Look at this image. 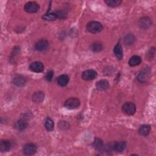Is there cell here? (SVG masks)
Segmentation results:
<instances>
[{
    "label": "cell",
    "instance_id": "44dd1931",
    "mask_svg": "<svg viewBox=\"0 0 156 156\" xmlns=\"http://www.w3.org/2000/svg\"><path fill=\"white\" fill-rule=\"evenodd\" d=\"M93 147L98 151H101L104 147V144L102 141L98 138H96L92 143Z\"/></svg>",
    "mask_w": 156,
    "mask_h": 156
},
{
    "label": "cell",
    "instance_id": "277c9868",
    "mask_svg": "<svg viewBox=\"0 0 156 156\" xmlns=\"http://www.w3.org/2000/svg\"><path fill=\"white\" fill-rule=\"evenodd\" d=\"M122 110L127 115H133L136 112V105L132 102H127L122 106Z\"/></svg>",
    "mask_w": 156,
    "mask_h": 156
},
{
    "label": "cell",
    "instance_id": "52a82bcc",
    "mask_svg": "<svg viewBox=\"0 0 156 156\" xmlns=\"http://www.w3.org/2000/svg\"><path fill=\"white\" fill-rule=\"evenodd\" d=\"M151 73V69L149 68H145L139 73L137 76V79L141 82H144L149 79Z\"/></svg>",
    "mask_w": 156,
    "mask_h": 156
},
{
    "label": "cell",
    "instance_id": "ba28073f",
    "mask_svg": "<svg viewBox=\"0 0 156 156\" xmlns=\"http://www.w3.org/2000/svg\"><path fill=\"white\" fill-rule=\"evenodd\" d=\"M138 26L143 29H148L152 24V21L148 16L141 17L138 20Z\"/></svg>",
    "mask_w": 156,
    "mask_h": 156
},
{
    "label": "cell",
    "instance_id": "603a6c76",
    "mask_svg": "<svg viewBox=\"0 0 156 156\" xmlns=\"http://www.w3.org/2000/svg\"><path fill=\"white\" fill-rule=\"evenodd\" d=\"M135 40H136L135 37L132 34H129L126 35L124 39V43L127 45H131V44H133L135 43Z\"/></svg>",
    "mask_w": 156,
    "mask_h": 156
},
{
    "label": "cell",
    "instance_id": "9a60e30c",
    "mask_svg": "<svg viewBox=\"0 0 156 156\" xmlns=\"http://www.w3.org/2000/svg\"><path fill=\"white\" fill-rule=\"evenodd\" d=\"M126 147V143L125 141L115 142L112 146L113 150L118 152H122Z\"/></svg>",
    "mask_w": 156,
    "mask_h": 156
},
{
    "label": "cell",
    "instance_id": "30bf717a",
    "mask_svg": "<svg viewBox=\"0 0 156 156\" xmlns=\"http://www.w3.org/2000/svg\"><path fill=\"white\" fill-rule=\"evenodd\" d=\"M49 42L45 39H41L37 41L35 45V49L38 51H44L48 49Z\"/></svg>",
    "mask_w": 156,
    "mask_h": 156
},
{
    "label": "cell",
    "instance_id": "8992f818",
    "mask_svg": "<svg viewBox=\"0 0 156 156\" xmlns=\"http://www.w3.org/2000/svg\"><path fill=\"white\" fill-rule=\"evenodd\" d=\"M98 76L97 72L94 69H87L84 71L82 74V78L85 80H91L94 79Z\"/></svg>",
    "mask_w": 156,
    "mask_h": 156
},
{
    "label": "cell",
    "instance_id": "ffe728a7",
    "mask_svg": "<svg viewBox=\"0 0 156 156\" xmlns=\"http://www.w3.org/2000/svg\"><path fill=\"white\" fill-rule=\"evenodd\" d=\"M141 62V58L140 56L134 55L132 56L129 60V65L130 66H135L140 65Z\"/></svg>",
    "mask_w": 156,
    "mask_h": 156
},
{
    "label": "cell",
    "instance_id": "cb8c5ba5",
    "mask_svg": "<svg viewBox=\"0 0 156 156\" xmlns=\"http://www.w3.org/2000/svg\"><path fill=\"white\" fill-rule=\"evenodd\" d=\"M102 49H103L102 44L101 42H99V41H96V42L93 43L91 46V49L93 51L96 52H98L101 51L102 50Z\"/></svg>",
    "mask_w": 156,
    "mask_h": 156
},
{
    "label": "cell",
    "instance_id": "d4e9b609",
    "mask_svg": "<svg viewBox=\"0 0 156 156\" xmlns=\"http://www.w3.org/2000/svg\"><path fill=\"white\" fill-rule=\"evenodd\" d=\"M42 18L45 20V21H54L55 20L57 17L55 15V13H52V12H48L46 14H44L43 16H42Z\"/></svg>",
    "mask_w": 156,
    "mask_h": 156
},
{
    "label": "cell",
    "instance_id": "7a4b0ae2",
    "mask_svg": "<svg viewBox=\"0 0 156 156\" xmlns=\"http://www.w3.org/2000/svg\"><path fill=\"white\" fill-rule=\"evenodd\" d=\"M80 104V102L79 99L76 98H71L66 99L64 103V106L70 110L77 108Z\"/></svg>",
    "mask_w": 156,
    "mask_h": 156
},
{
    "label": "cell",
    "instance_id": "6da1fadb",
    "mask_svg": "<svg viewBox=\"0 0 156 156\" xmlns=\"http://www.w3.org/2000/svg\"><path fill=\"white\" fill-rule=\"evenodd\" d=\"M87 29L92 34H97L103 29L102 24L96 21H91L87 24Z\"/></svg>",
    "mask_w": 156,
    "mask_h": 156
},
{
    "label": "cell",
    "instance_id": "ac0fdd59",
    "mask_svg": "<svg viewBox=\"0 0 156 156\" xmlns=\"http://www.w3.org/2000/svg\"><path fill=\"white\" fill-rule=\"evenodd\" d=\"M151 130V127L149 125L144 124L140 127L138 129V133L143 136H146L149 135Z\"/></svg>",
    "mask_w": 156,
    "mask_h": 156
},
{
    "label": "cell",
    "instance_id": "3957f363",
    "mask_svg": "<svg viewBox=\"0 0 156 156\" xmlns=\"http://www.w3.org/2000/svg\"><path fill=\"white\" fill-rule=\"evenodd\" d=\"M40 9L39 4L35 1H29L25 4L24 10L29 13H36Z\"/></svg>",
    "mask_w": 156,
    "mask_h": 156
},
{
    "label": "cell",
    "instance_id": "4fadbf2b",
    "mask_svg": "<svg viewBox=\"0 0 156 156\" xmlns=\"http://www.w3.org/2000/svg\"><path fill=\"white\" fill-rule=\"evenodd\" d=\"M109 82L106 79H101L96 84V89L99 91L106 90L109 87Z\"/></svg>",
    "mask_w": 156,
    "mask_h": 156
},
{
    "label": "cell",
    "instance_id": "4316f807",
    "mask_svg": "<svg viewBox=\"0 0 156 156\" xmlns=\"http://www.w3.org/2000/svg\"><path fill=\"white\" fill-rule=\"evenodd\" d=\"M55 15L59 19H65L67 16V13L66 12L62 9H59L55 12Z\"/></svg>",
    "mask_w": 156,
    "mask_h": 156
},
{
    "label": "cell",
    "instance_id": "7402d4cb",
    "mask_svg": "<svg viewBox=\"0 0 156 156\" xmlns=\"http://www.w3.org/2000/svg\"><path fill=\"white\" fill-rule=\"evenodd\" d=\"M44 127L49 132L53 130L54 127V124L52 119L51 118L47 117L46 118L45 122H44Z\"/></svg>",
    "mask_w": 156,
    "mask_h": 156
},
{
    "label": "cell",
    "instance_id": "9c48e42d",
    "mask_svg": "<svg viewBox=\"0 0 156 156\" xmlns=\"http://www.w3.org/2000/svg\"><path fill=\"white\" fill-rule=\"evenodd\" d=\"M29 69L35 73H41L44 70V65L41 62H34L30 64Z\"/></svg>",
    "mask_w": 156,
    "mask_h": 156
},
{
    "label": "cell",
    "instance_id": "484cf974",
    "mask_svg": "<svg viewBox=\"0 0 156 156\" xmlns=\"http://www.w3.org/2000/svg\"><path fill=\"white\" fill-rule=\"evenodd\" d=\"M122 2L120 0H105V3L110 7H116L119 6Z\"/></svg>",
    "mask_w": 156,
    "mask_h": 156
},
{
    "label": "cell",
    "instance_id": "f1b7e54d",
    "mask_svg": "<svg viewBox=\"0 0 156 156\" xmlns=\"http://www.w3.org/2000/svg\"><path fill=\"white\" fill-rule=\"evenodd\" d=\"M53 76H54V71L52 70H50L46 74V76H45L46 80L48 82H51L53 78Z\"/></svg>",
    "mask_w": 156,
    "mask_h": 156
},
{
    "label": "cell",
    "instance_id": "83f0119b",
    "mask_svg": "<svg viewBox=\"0 0 156 156\" xmlns=\"http://www.w3.org/2000/svg\"><path fill=\"white\" fill-rule=\"evenodd\" d=\"M58 126L62 130L68 129L69 127V123L67 121H62L59 122V123L58 124Z\"/></svg>",
    "mask_w": 156,
    "mask_h": 156
},
{
    "label": "cell",
    "instance_id": "8fae6325",
    "mask_svg": "<svg viewBox=\"0 0 156 156\" xmlns=\"http://www.w3.org/2000/svg\"><path fill=\"white\" fill-rule=\"evenodd\" d=\"M27 125H28V124H27V119H26L24 118H21V119L17 120L15 122L14 127L18 130L22 131L27 128Z\"/></svg>",
    "mask_w": 156,
    "mask_h": 156
},
{
    "label": "cell",
    "instance_id": "2e32d148",
    "mask_svg": "<svg viewBox=\"0 0 156 156\" xmlns=\"http://www.w3.org/2000/svg\"><path fill=\"white\" fill-rule=\"evenodd\" d=\"M69 80V76L66 74H62L57 79V83L60 87H65L67 85Z\"/></svg>",
    "mask_w": 156,
    "mask_h": 156
},
{
    "label": "cell",
    "instance_id": "5bb4252c",
    "mask_svg": "<svg viewBox=\"0 0 156 156\" xmlns=\"http://www.w3.org/2000/svg\"><path fill=\"white\" fill-rule=\"evenodd\" d=\"M32 99L35 103H41L44 99V93L41 91H36L33 94Z\"/></svg>",
    "mask_w": 156,
    "mask_h": 156
},
{
    "label": "cell",
    "instance_id": "7c38bea8",
    "mask_svg": "<svg viewBox=\"0 0 156 156\" xmlns=\"http://www.w3.org/2000/svg\"><path fill=\"white\" fill-rule=\"evenodd\" d=\"M12 147V143L7 140H2L0 143V151L2 152L9 151Z\"/></svg>",
    "mask_w": 156,
    "mask_h": 156
},
{
    "label": "cell",
    "instance_id": "d6986e66",
    "mask_svg": "<svg viewBox=\"0 0 156 156\" xmlns=\"http://www.w3.org/2000/svg\"><path fill=\"white\" fill-rule=\"evenodd\" d=\"M114 54L116 56V57L118 60L122 59L123 57V54H122V49L121 44L119 43H117L113 49Z\"/></svg>",
    "mask_w": 156,
    "mask_h": 156
},
{
    "label": "cell",
    "instance_id": "5b68a950",
    "mask_svg": "<svg viewBox=\"0 0 156 156\" xmlns=\"http://www.w3.org/2000/svg\"><path fill=\"white\" fill-rule=\"evenodd\" d=\"M37 151V147L34 143H27L23 148V152L26 155H34Z\"/></svg>",
    "mask_w": 156,
    "mask_h": 156
},
{
    "label": "cell",
    "instance_id": "e0dca14e",
    "mask_svg": "<svg viewBox=\"0 0 156 156\" xmlns=\"http://www.w3.org/2000/svg\"><path fill=\"white\" fill-rule=\"evenodd\" d=\"M12 82L14 85L17 87H23L26 83V79L22 76H16L12 80Z\"/></svg>",
    "mask_w": 156,
    "mask_h": 156
}]
</instances>
